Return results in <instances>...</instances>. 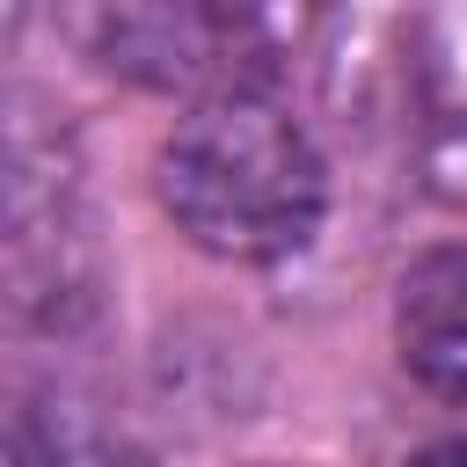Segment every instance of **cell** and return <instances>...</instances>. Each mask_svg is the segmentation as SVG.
Wrapping results in <instances>:
<instances>
[{
	"label": "cell",
	"instance_id": "cell-5",
	"mask_svg": "<svg viewBox=\"0 0 467 467\" xmlns=\"http://www.w3.org/2000/svg\"><path fill=\"white\" fill-rule=\"evenodd\" d=\"M401 467H467V438H445V445H423L416 460H401Z\"/></svg>",
	"mask_w": 467,
	"mask_h": 467
},
{
	"label": "cell",
	"instance_id": "cell-1",
	"mask_svg": "<svg viewBox=\"0 0 467 467\" xmlns=\"http://www.w3.org/2000/svg\"><path fill=\"white\" fill-rule=\"evenodd\" d=\"M161 212L219 263H285L328 212V168L292 109L255 88L197 95L153 161Z\"/></svg>",
	"mask_w": 467,
	"mask_h": 467
},
{
	"label": "cell",
	"instance_id": "cell-4",
	"mask_svg": "<svg viewBox=\"0 0 467 467\" xmlns=\"http://www.w3.org/2000/svg\"><path fill=\"white\" fill-rule=\"evenodd\" d=\"M394 350L416 387L467 401V248H423L394 285Z\"/></svg>",
	"mask_w": 467,
	"mask_h": 467
},
{
	"label": "cell",
	"instance_id": "cell-2",
	"mask_svg": "<svg viewBox=\"0 0 467 467\" xmlns=\"http://www.w3.org/2000/svg\"><path fill=\"white\" fill-rule=\"evenodd\" d=\"M73 44L102 73L161 95H197L234 73L212 0H73Z\"/></svg>",
	"mask_w": 467,
	"mask_h": 467
},
{
	"label": "cell",
	"instance_id": "cell-6",
	"mask_svg": "<svg viewBox=\"0 0 467 467\" xmlns=\"http://www.w3.org/2000/svg\"><path fill=\"white\" fill-rule=\"evenodd\" d=\"M117 467H139V460H117Z\"/></svg>",
	"mask_w": 467,
	"mask_h": 467
},
{
	"label": "cell",
	"instance_id": "cell-3",
	"mask_svg": "<svg viewBox=\"0 0 467 467\" xmlns=\"http://www.w3.org/2000/svg\"><path fill=\"white\" fill-rule=\"evenodd\" d=\"M7 277H15V306L44 328L95 306V248L73 182L58 168L44 175L29 153H15V182H7Z\"/></svg>",
	"mask_w": 467,
	"mask_h": 467
}]
</instances>
